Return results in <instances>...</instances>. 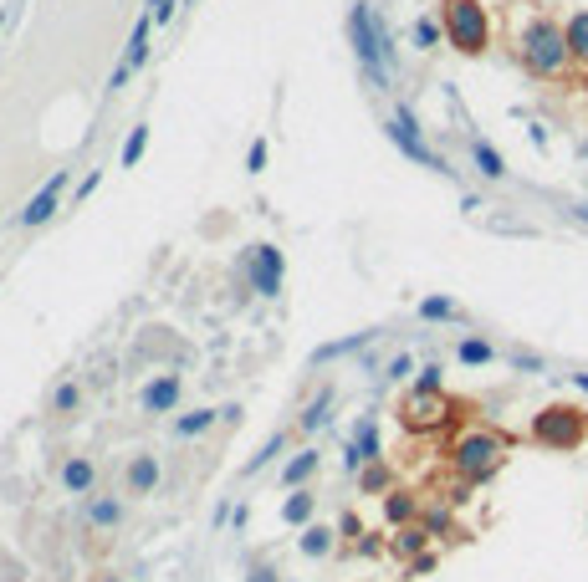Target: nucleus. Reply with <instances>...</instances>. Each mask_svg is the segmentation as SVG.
<instances>
[{
    "instance_id": "f257e3e1",
    "label": "nucleus",
    "mask_w": 588,
    "mask_h": 582,
    "mask_svg": "<svg viewBox=\"0 0 588 582\" xmlns=\"http://www.w3.org/2000/svg\"><path fill=\"white\" fill-rule=\"evenodd\" d=\"M517 57H522V67L532 72V77H563L573 67V51H568V31L557 26L553 16H532L522 26V36H517Z\"/></svg>"
},
{
    "instance_id": "f03ea898",
    "label": "nucleus",
    "mask_w": 588,
    "mask_h": 582,
    "mask_svg": "<svg viewBox=\"0 0 588 582\" xmlns=\"http://www.w3.org/2000/svg\"><path fill=\"white\" fill-rule=\"evenodd\" d=\"M502 465H507V440L492 429H471L450 444V470L461 475L466 486H486Z\"/></svg>"
},
{
    "instance_id": "7ed1b4c3",
    "label": "nucleus",
    "mask_w": 588,
    "mask_h": 582,
    "mask_svg": "<svg viewBox=\"0 0 588 582\" xmlns=\"http://www.w3.org/2000/svg\"><path fill=\"white\" fill-rule=\"evenodd\" d=\"M348 41H353V57H358V72H364L374 87H389L384 21L374 16V5H368V0H353V11H348Z\"/></svg>"
},
{
    "instance_id": "20e7f679",
    "label": "nucleus",
    "mask_w": 588,
    "mask_h": 582,
    "mask_svg": "<svg viewBox=\"0 0 588 582\" xmlns=\"http://www.w3.org/2000/svg\"><path fill=\"white\" fill-rule=\"evenodd\" d=\"M440 31L461 57H481L492 47V16L481 0H440Z\"/></svg>"
},
{
    "instance_id": "39448f33",
    "label": "nucleus",
    "mask_w": 588,
    "mask_h": 582,
    "mask_svg": "<svg viewBox=\"0 0 588 582\" xmlns=\"http://www.w3.org/2000/svg\"><path fill=\"white\" fill-rule=\"evenodd\" d=\"M532 444H542V450H557V455H568V450H578V444L588 440V409H578V404H547V409L532 414Z\"/></svg>"
},
{
    "instance_id": "423d86ee",
    "label": "nucleus",
    "mask_w": 588,
    "mask_h": 582,
    "mask_svg": "<svg viewBox=\"0 0 588 582\" xmlns=\"http://www.w3.org/2000/svg\"><path fill=\"white\" fill-rule=\"evenodd\" d=\"M240 271H246V276H251V291L256 297H282V276H286V255L276 251V246H267V240H261V246H246V251H240Z\"/></svg>"
},
{
    "instance_id": "0eeeda50",
    "label": "nucleus",
    "mask_w": 588,
    "mask_h": 582,
    "mask_svg": "<svg viewBox=\"0 0 588 582\" xmlns=\"http://www.w3.org/2000/svg\"><path fill=\"white\" fill-rule=\"evenodd\" d=\"M399 419H404V429H410V434H430V429H440V425L450 419V404H446V394L410 389V398H404Z\"/></svg>"
},
{
    "instance_id": "6e6552de",
    "label": "nucleus",
    "mask_w": 588,
    "mask_h": 582,
    "mask_svg": "<svg viewBox=\"0 0 588 582\" xmlns=\"http://www.w3.org/2000/svg\"><path fill=\"white\" fill-rule=\"evenodd\" d=\"M67 179H72V169H57V174L47 179V184H41V189L32 194V200H26V210L16 215L21 230H41V225H47L51 215L62 210V189H67Z\"/></svg>"
},
{
    "instance_id": "1a4fd4ad",
    "label": "nucleus",
    "mask_w": 588,
    "mask_h": 582,
    "mask_svg": "<svg viewBox=\"0 0 588 582\" xmlns=\"http://www.w3.org/2000/svg\"><path fill=\"white\" fill-rule=\"evenodd\" d=\"M389 139L399 143V154H410L414 164H430V169H446V164H440V158L430 154L425 148V139H420V123H414V112L404 108V103H399L394 108V118H389Z\"/></svg>"
},
{
    "instance_id": "9d476101",
    "label": "nucleus",
    "mask_w": 588,
    "mask_h": 582,
    "mask_svg": "<svg viewBox=\"0 0 588 582\" xmlns=\"http://www.w3.org/2000/svg\"><path fill=\"white\" fill-rule=\"evenodd\" d=\"M379 455V419L374 414H358V425H353V444H348V470L358 475L364 465H374Z\"/></svg>"
},
{
    "instance_id": "9b49d317",
    "label": "nucleus",
    "mask_w": 588,
    "mask_h": 582,
    "mask_svg": "<svg viewBox=\"0 0 588 582\" xmlns=\"http://www.w3.org/2000/svg\"><path fill=\"white\" fill-rule=\"evenodd\" d=\"M179 394H185V383H179V373H159L149 389H143V414H175Z\"/></svg>"
},
{
    "instance_id": "f8f14e48",
    "label": "nucleus",
    "mask_w": 588,
    "mask_h": 582,
    "mask_svg": "<svg viewBox=\"0 0 588 582\" xmlns=\"http://www.w3.org/2000/svg\"><path fill=\"white\" fill-rule=\"evenodd\" d=\"M159 460L154 455H133L128 460V470H123V486H128V496H154V486H159Z\"/></svg>"
},
{
    "instance_id": "ddd939ff",
    "label": "nucleus",
    "mask_w": 588,
    "mask_h": 582,
    "mask_svg": "<svg viewBox=\"0 0 588 582\" xmlns=\"http://www.w3.org/2000/svg\"><path fill=\"white\" fill-rule=\"evenodd\" d=\"M312 516H318V490H307V486H297V490H286V501H282V521L286 526H312Z\"/></svg>"
},
{
    "instance_id": "4468645a",
    "label": "nucleus",
    "mask_w": 588,
    "mask_h": 582,
    "mask_svg": "<svg viewBox=\"0 0 588 582\" xmlns=\"http://www.w3.org/2000/svg\"><path fill=\"white\" fill-rule=\"evenodd\" d=\"M384 521L389 526H410V521H420V496L404 486H394L389 496H384Z\"/></svg>"
},
{
    "instance_id": "2eb2a0df",
    "label": "nucleus",
    "mask_w": 588,
    "mask_h": 582,
    "mask_svg": "<svg viewBox=\"0 0 588 582\" xmlns=\"http://www.w3.org/2000/svg\"><path fill=\"white\" fill-rule=\"evenodd\" d=\"M149 31H154V11H143V16L133 21V36H128V51H123L128 72H143V62H149Z\"/></svg>"
},
{
    "instance_id": "dca6fc26",
    "label": "nucleus",
    "mask_w": 588,
    "mask_h": 582,
    "mask_svg": "<svg viewBox=\"0 0 588 582\" xmlns=\"http://www.w3.org/2000/svg\"><path fill=\"white\" fill-rule=\"evenodd\" d=\"M318 450H297V455L286 460L282 465V475H276V480H282V490H297V486H307V480H312V475H318Z\"/></svg>"
},
{
    "instance_id": "f3484780",
    "label": "nucleus",
    "mask_w": 588,
    "mask_h": 582,
    "mask_svg": "<svg viewBox=\"0 0 588 582\" xmlns=\"http://www.w3.org/2000/svg\"><path fill=\"white\" fill-rule=\"evenodd\" d=\"M93 480H97V465L87 455H72L62 465V486L72 490V496H93Z\"/></svg>"
},
{
    "instance_id": "a211bd4d",
    "label": "nucleus",
    "mask_w": 588,
    "mask_h": 582,
    "mask_svg": "<svg viewBox=\"0 0 588 582\" xmlns=\"http://www.w3.org/2000/svg\"><path fill=\"white\" fill-rule=\"evenodd\" d=\"M430 547V532L425 526H420V521H410V526H394V536H389V551H394V557H420V551Z\"/></svg>"
},
{
    "instance_id": "6ab92c4d",
    "label": "nucleus",
    "mask_w": 588,
    "mask_h": 582,
    "mask_svg": "<svg viewBox=\"0 0 588 582\" xmlns=\"http://www.w3.org/2000/svg\"><path fill=\"white\" fill-rule=\"evenodd\" d=\"M333 547H338V532L333 526H322V521L303 526V536H297V551H303V557H328Z\"/></svg>"
},
{
    "instance_id": "aec40b11",
    "label": "nucleus",
    "mask_w": 588,
    "mask_h": 582,
    "mask_svg": "<svg viewBox=\"0 0 588 582\" xmlns=\"http://www.w3.org/2000/svg\"><path fill=\"white\" fill-rule=\"evenodd\" d=\"M118 521H123V506L113 501V496H87V526L108 532V526H118Z\"/></svg>"
},
{
    "instance_id": "412c9836",
    "label": "nucleus",
    "mask_w": 588,
    "mask_h": 582,
    "mask_svg": "<svg viewBox=\"0 0 588 582\" xmlns=\"http://www.w3.org/2000/svg\"><path fill=\"white\" fill-rule=\"evenodd\" d=\"M563 31H568V51H573V62L588 67V11H573V16L563 21Z\"/></svg>"
},
{
    "instance_id": "4be33fe9",
    "label": "nucleus",
    "mask_w": 588,
    "mask_h": 582,
    "mask_svg": "<svg viewBox=\"0 0 588 582\" xmlns=\"http://www.w3.org/2000/svg\"><path fill=\"white\" fill-rule=\"evenodd\" d=\"M358 490H368V496H389V490H394V470L379 465V460L364 465V470H358Z\"/></svg>"
},
{
    "instance_id": "5701e85b",
    "label": "nucleus",
    "mask_w": 588,
    "mask_h": 582,
    "mask_svg": "<svg viewBox=\"0 0 588 582\" xmlns=\"http://www.w3.org/2000/svg\"><path fill=\"white\" fill-rule=\"evenodd\" d=\"M471 158H476V169L481 174H486V179H507V158H502V154H496V148H492V143H471Z\"/></svg>"
},
{
    "instance_id": "b1692460",
    "label": "nucleus",
    "mask_w": 588,
    "mask_h": 582,
    "mask_svg": "<svg viewBox=\"0 0 588 582\" xmlns=\"http://www.w3.org/2000/svg\"><path fill=\"white\" fill-rule=\"evenodd\" d=\"M221 419V409H194V414H179L175 419V434H185V440H200L210 425Z\"/></svg>"
},
{
    "instance_id": "393cba45",
    "label": "nucleus",
    "mask_w": 588,
    "mask_h": 582,
    "mask_svg": "<svg viewBox=\"0 0 588 582\" xmlns=\"http://www.w3.org/2000/svg\"><path fill=\"white\" fill-rule=\"evenodd\" d=\"M77 409H82V389L72 383V378H67V383H57V389H51V414H57V419H67V414H77Z\"/></svg>"
},
{
    "instance_id": "a878e982",
    "label": "nucleus",
    "mask_w": 588,
    "mask_h": 582,
    "mask_svg": "<svg viewBox=\"0 0 588 582\" xmlns=\"http://www.w3.org/2000/svg\"><path fill=\"white\" fill-rule=\"evenodd\" d=\"M282 450H286V434H282V429H276V434H271V440L261 444V450H256V455L246 460V465H240V475H256V470H267L271 460L282 455Z\"/></svg>"
},
{
    "instance_id": "bb28decb",
    "label": "nucleus",
    "mask_w": 588,
    "mask_h": 582,
    "mask_svg": "<svg viewBox=\"0 0 588 582\" xmlns=\"http://www.w3.org/2000/svg\"><path fill=\"white\" fill-rule=\"evenodd\" d=\"M456 358H461L466 368H486V363H492L496 353H492V343H486V337H461V347H456Z\"/></svg>"
},
{
    "instance_id": "cd10ccee",
    "label": "nucleus",
    "mask_w": 588,
    "mask_h": 582,
    "mask_svg": "<svg viewBox=\"0 0 588 582\" xmlns=\"http://www.w3.org/2000/svg\"><path fill=\"white\" fill-rule=\"evenodd\" d=\"M420 526H425L430 536H456V516H450V501H446V506H430V511H420Z\"/></svg>"
},
{
    "instance_id": "c85d7f7f",
    "label": "nucleus",
    "mask_w": 588,
    "mask_h": 582,
    "mask_svg": "<svg viewBox=\"0 0 588 582\" xmlns=\"http://www.w3.org/2000/svg\"><path fill=\"white\" fill-rule=\"evenodd\" d=\"M328 409H333V389H322V394L303 409V429H322L328 425Z\"/></svg>"
},
{
    "instance_id": "c756f323",
    "label": "nucleus",
    "mask_w": 588,
    "mask_h": 582,
    "mask_svg": "<svg viewBox=\"0 0 588 582\" xmlns=\"http://www.w3.org/2000/svg\"><path fill=\"white\" fill-rule=\"evenodd\" d=\"M143 148H149V123H133V133H128L123 158H118V164H123V169H133V164L143 158Z\"/></svg>"
},
{
    "instance_id": "7c9ffc66",
    "label": "nucleus",
    "mask_w": 588,
    "mask_h": 582,
    "mask_svg": "<svg viewBox=\"0 0 588 582\" xmlns=\"http://www.w3.org/2000/svg\"><path fill=\"white\" fill-rule=\"evenodd\" d=\"M368 343H374V332H358V337L328 343V347H318V358H312V363H328V358H343V353H358V347H368Z\"/></svg>"
},
{
    "instance_id": "2f4dec72",
    "label": "nucleus",
    "mask_w": 588,
    "mask_h": 582,
    "mask_svg": "<svg viewBox=\"0 0 588 582\" xmlns=\"http://www.w3.org/2000/svg\"><path fill=\"white\" fill-rule=\"evenodd\" d=\"M420 317H425V322H450V317H461V312H456L450 297H425L420 301Z\"/></svg>"
},
{
    "instance_id": "473e14b6",
    "label": "nucleus",
    "mask_w": 588,
    "mask_h": 582,
    "mask_svg": "<svg viewBox=\"0 0 588 582\" xmlns=\"http://www.w3.org/2000/svg\"><path fill=\"white\" fill-rule=\"evenodd\" d=\"M414 47H420V51H435V47H440V21H435V16H420V21H414Z\"/></svg>"
},
{
    "instance_id": "72a5a7b5",
    "label": "nucleus",
    "mask_w": 588,
    "mask_h": 582,
    "mask_svg": "<svg viewBox=\"0 0 588 582\" xmlns=\"http://www.w3.org/2000/svg\"><path fill=\"white\" fill-rule=\"evenodd\" d=\"M440 383H446L440 363H425V368H420V378H414V389H425V394H440Z\"/></svg>"
},
{
    "instance_id": "f704fd0d",
    "label": "nucleus",
    "mask_w": 588,
    "mask_h": 582,
    "mask_svg": "<svg viewBox=\"0 0 588 582\" xmlns=\"http://www.w3.org/2000/svg\"><path fill=\"white\" fill-rule=\"evenodd\" d=\"M410 373H420V368H414V358H410V353H399V358L389 363V368H384V378H394V383H399V378H410Z\"/></svg>"
},
{
    "instance_id": "c9c22d12",
    "label": "nucleus",
    "mask_w": 588,
    "mask_h": 582,
    "mask_svg": "<svg viewBox=\"0 0 588 582\" xmlns=\"http://www.w3.org/2000/svg\"><path fill=\"white\" fill-rule=\"evenodd\" d=\"M149 11H154V26H169L179 11V0H149Z\"/></svg>"
},
{
    "instance_id": "e433bc0d",
    "label": "nucleus",
    "mask_w": 588,
    "mask_h": 582,
    "mask_svg": "<svg viewBox=\"0 0 588 582\" xmlns=\"http://www.w3.org/2000/svg\"><path fill=\"white\" fill-rule=\"evenodd\" d=\"M338 536H348V542H364V521L353 516V511H343V521H338Z\"/></svg>"
},
{
    "instance_id": "4c0bfd02",
    "label": "nucleus",
    "mask_w": 588,
    "mask_h": 582,
    "mask_svg": "<svg viewBox=\"0 0 588 582\" xmlns=\"http://www.w3.org/2000/svg\"><path fill=\"white\" fill-rule=\"evenodd\" d=\"M246 169H251V174L267 169V139H256V143H251V154H246Z\"/></svg>"
},
{
    "instance_id": "58836bf2",
    "label": "nucleus",
    "mask_w": 588,
    "mask_h": 582,
    "mask_svg": "<svg viewBox=\"0 0 588 582\" xmlns=\"http://www.w3.org/2000/svg\"><path fill=\"white\" fill-rule=\"evenodd\" d=\"M435 562H440L435 551H420V557H414V562H410V578H425V572H430V567H435Z\"/></svg>"
},
{
    "instance_id": "ea45409f",
    "label": "nucleus",
    "mask_w": 588,
    "mask_h": 582,
    "mask_svg": "<svg viewBox=\"0 0 588 582\" xmlns=\"http://www.w3.org/2000/svg\"><path fill=\"white\" fill-rule=\"evenodd\" d=\"M128 77H133V72H128L123 62L113 67V77H108V93H118V87H128Z\"/></svg>"
},
{
    "instance_id": "a19ab883",
    "label": "nucleus",
    "mask_w": 588,
    "mask_h": 582,
    "mask_svg": "<svg viewBox=\"0 0 588 582\" xmlns=\"http://www.w3.org/2000/svg\"><path fill=\"white\" fill-rule=\"evenodd\" d=\"M97 184H103V169H93V174H87V179L77 184V200H87V194H93Z\"/></svg>"
},
{
    "instance_id": "79ce46f5",
    "label": "nucleus",
    "mask_w": 588,
    "mask_h": 582,
    "mask_svg": "<svg viewBox=\"0 0 588 582\" xmlns=\"http://www.w3.org/2000/svg\"><path fill=\"white\" fill-rule=\"evenodd\" d=\"M517 368H527V373H538V368H542V358H538V353H517Z\"/></svg>"
},
{
    "instance_id": "37998d69",
    "label": "nucleus",
    "mask_w": 588,
    "mask_h": 582,
    "mask_svg": "<svg viewBox=\"0 0 588 582\" xmlns=\"http://www.w3.org/2000/svg\"><path fill=\"white\" fill-rule=\"evenodd\" d=\"M251 582H282V578H276L271 567H261V562H256V567H251Z\"/></svg>"
},
{
    "instance_id": "c03bdc74",
    "label": "nucleus",
    "mask_w": 588,
    "mask_h": 582,
    "mask_svg": "<svg viewBox=\"0 0 588 582\" xmlns=\"http://www.w3.org/2000/svg\"><path fill=\"white\" fill-rule=\"evenodd\" d=\"M358 551H364V557H379V551H384V542H374V536H364V542H358Z\"/></svg>"
},
{
    "instance_id": "a18cd8bd",
    "label": "nucleus",
    "mask_w": 588,
    "mask_h": 582,
    "mask_svg": "<svg viewBox=\"0 0 588 582\" xmlns=\"http://www.w3.org/2000/svg\"><path fill=\"white\" fill-rule=\"evenodd\" d=\"M573 389H578V394H588V373H573Z\"/></svg>"
},
{
    "instance_id": "49530a36",
    "label": "nucleus",
    "mask_w": 588,
    "mask_h": 582,
    "mask_svg": "<svg viewBox=\"0 0 588 582\" xmlns=\"http://www.w3.org/2000/svg\"><path fill=\"white\" fill-rule=\"evenodd\" d=\"M573 220H583V225H588V205H578V210H573Z\"/></svg>"
},
{
    "instance_id": "de8ad7c7",
    "label": "nucleus",
    "mask_w": 588,
    "mask_h": 582,
    "mask_svg": "<svg viewBox=\"0 0 588 582\" xmlns=\"http://www.w3.org/2000/svg\"><path fill=\"white\" fill-rule=\"evenodd\" d=\"M5 21H11V11H5V5H0V26H5Z\"/></svg>"
},
{
    "instance_id": "09e8293b",
    "label": "nucleus",
    "mask_w": 588,
    "mask_h": 582,
    "mask_svg": "<svg viewBox=\"0 0 588 582\" xmlns=\"http://www.w3.org/2000/svg\"><path fill=\"white\" fill-rule=\"evenodd\" d=\"M103 582H123V578H103Z\"/></svg>"
},
{
    "instance_id": "8fccbe9b",
    "label": "nucleus",
    "mask_w": 588,
    "mask_h": 582,
    "mask_svg": "<svg viewBox=\"0 0 588 582\" xmlns=\"http://www.w3.org/2000/svg\"><path fill=\"white\" fill-rule=\"evenodd\" d=\"M583 154H588V143H583Z\"/></svg>"
},
{
    "instance_id": "3c124183",
    "label": "nucleus",
    "mask_w": 588,
    "mask_h": 582,
    "mask_svg": "<svg viewBox=\"0 0 588 582\" xmlns=\"http://www.w3.org/2000/svg\"><path fill=\"white\" fill-rule=\"evenodd\" d=\"M583 93H588V82H583Z\"/></svg>"
}]
</instances>
